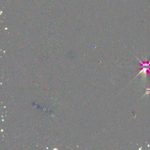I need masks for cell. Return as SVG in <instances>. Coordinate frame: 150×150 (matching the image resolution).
I'll use <instances>...</instances> for the list:
<instances>
[{"instance_id": "6da1fadb", "label": "cell", "mask_w": 150, "mask_h": 150, "mask_svg": "<svg viewBox=\"0 0 150 150\" xmlns=\"http://www.w3.org/2000/svg\"><path fill=\"white\" fill-rule=\"evenodd\" d=\"M138 59L140 62V64L139 65H140V66H142V67L141 68V71L137 75V77L138 75L141 73H143V74L145 75V77H146L147 72H150V61L147 62V60H146L145 62H142V61H140L139 59Z\"/></svg>"}]
</instances>
